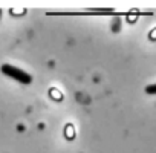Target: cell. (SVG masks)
I'll use <instances>...</instances> for the list:
<instances>
[{
  "label": "cell",
  "mask_w": 156,
  "mask_h": 153,
  "mask_svg": "<svg viewBox=\"0 0 156 153\" xmlns=\"http://www.w3.org/2000/svg\"><path fill=\"white\" fill-rule=\"evenodd\" d=\"M2 72L6 76H9V78H12V80H16V81L22 83V84H29L32 81V76L28 72H25V70H22V69H19V67H16L12 64H3L2 66Z\"/></svg>",
  "instance_id": "1"
}]
</instances>
